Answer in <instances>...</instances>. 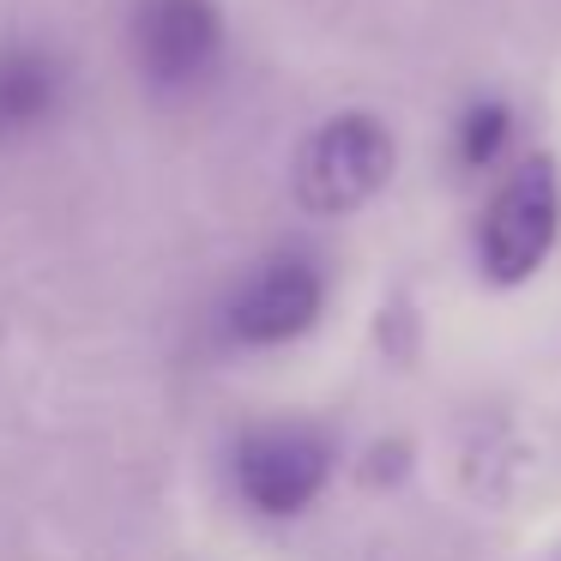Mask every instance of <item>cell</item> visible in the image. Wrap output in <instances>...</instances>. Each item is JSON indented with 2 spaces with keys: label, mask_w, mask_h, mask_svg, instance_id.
I'll list each match as a JSON object with an SVG mask.
<instances>
[{
  "label": "cell",
  "mask_w": 561,
  "mask_h": 561,
  "mask_svg": "<svg viewBox=\"0 0 561 561\" xmlns=\"http://www.w3.org/2000/svg\"><path fill=\"white\" fill-rule=\"evenodd\" d=\"M561 236V170L556 158H525L489 194L477 218V266L489 284H525Z\"/></svg>",
  "instance_id": "obj_1"
},
{
  "label": "cell",
  "mask_w": 561,
  "mask_h": 561,
  "mask_svg": "<svg viewBox=\"0 0 561 561\" xmlns=\"http://www.w3.org/2000/svg\"><path fill=\"white\" fill-rule=\"evenodd\" d=\"M392 182V134L363 110L320 122L296 151V199L320 218H351Z\"/></svg>",
  "instance_id": "obj_2"
},
{
  "label": "cell",
  "mask_w": 561,
  "mask_h": 561,
  "mask_svg": "<svg viewBox=\"0 0 561 561\" xmlns=\"http://www.w3.org/2000/svg\"><path fill=\"white\" fill-rule=\"evenodd\" d=\"M327 471H332V447L302 423L248 428L236 440V489H242L248 507L272 513V519L302 513L327 489Z\"/></svg>",
  "instance_id": "obj_3"
},
{
  "label": "cell",
  "mask_w": 561,
  "mask_h": 561,
  "mask_svg": "<svg viewBox=\"0 0 561 561\" xmlns=\"http://www.w3.org/2000/svg\"><path fill=\"white\" fill-rule=\"evenodd\" d=\"M224 55L218 0H139L134 7V61L158 91H194Z\"/></svg>",
  "instance_id": "obj_4"
},
{
  "label": "cell",
  "mask_w": 561,
  "mask_h": 561,
  "mask_svg": "<svg viewBox=\"0 0 561 561\" xmlns=\"http://www.w3.org/2000/svg\"><path fill=\"white\" fill-rule=\"evenodd\" d=\"M320 302H327V278L314 260L278 254L260 272H248L224 320H230V339L242 344H290L320 320Z\"/></svg>",
  "instance_id": "obj_5"
},
{
  "label": "cell",
  "mask_w": 561,
  "mask_h": 561,
  "mask_svg": "<svg viewBox=\"0 0 561 561\" xmlns=\"http://www.w3.org/2000/svg\"><path fill=\"white\" fill-rule=\"evenodd\" d=\"M61 98V67L43 49H0V134H25Z\"/></svg>",
  "instance_id": "obj_6"
},
{
  "label": "cell",
  "mask_w": 561,
  "mask_h": 561,
  "mask_svg": "<svg viewBox=\"0 0 561 561\" xmlns=\"http://www.w3.org/2000/svg\"><path fill=\"white\" fill-rule=\"evenodd\" d=\"M507 139H513V110L501 98H477V103H465V110H459L453 151H459L465 170H489V163H501Z\"/></svg>",
  "instance_id": "obj_7"
},
{
  "label": "cell",
  "mask_w": 561,
  "mask_h": 561,
  "mask_svg": "<svg viewBox=\"0 0 561 561\" xmlns=\"http://www.w3.org/2000/svg\"><path fill=\"white\" fill-rule=\"evenodd\" d=\"M556 561H561V556H556Z\"/></svg>",
  "instance_id": "obj_8"
}]
</instances>
